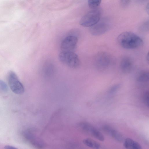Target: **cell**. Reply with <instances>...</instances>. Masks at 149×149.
<instances>
[{
    "label": "cell",
    "instance_id": "1",
    "mask_svg": "<svg viewBox=\"0 0 149 149\" xmlns=\"http://www.w3.org/2000/svg\"><path fill=\"white\" fill-rule=\"evenodd\" d=\"M117 41L123 48L133 49L141 47L143 44L141 38L137 35L130 31H125L118 37Z\"/></svg>",
    "mask_w": 149,
    "mask_h": 149
},
{
    "label": "cell",
    "instance_id": "2",
    "mask_svg": "<svg viewBox=\"0 0 149 149\" xmlns=\"http://www.w3.org/2000/svg\"><path fill=\"white\" fill-rule=\"evenodd\" d=\"M94 64L95 68L99 71H107L111 69L114 65L113 57L109 53L105 52H100L94 56Z\"/></svg>",
    "mask_w": 149,
    "mask_h": 149
},
{
    "label": "cell",
    "instance_id": "3",
    "mask_svg": "<svg viewBox=\"0 0 149 149\" xmlns=\"http://www.w3.org/2000/svg\"><path fill=\"white\" fill-rule=\"evenodd\" d=\"M101 15L100 10L97 8L93 9L86 14L81 19L79 24L84 27H91L100 20Z\"/></svg>",
    "mask_w": 149,
    "mask_h": 149
},
{
    "label": "cell",
    "instance_id": "4",
    "mask_svg": "<svg viewBox=\"0 0 149 149\" xmlns=\"http://www.w3.org/2000/svg\"><path fill=\"white\" fill-rule=\"evenodd\" d=\"M58 58L62 63L72 68H76L80 64L78 56L74 52L62 51L59 54Z\"/></svg>",
    "mask_w": 149,
    "mask_h": 149
},
{
    "label": "cell",
    "instance_id": "5",
    "mask_svg": "<svg viewBox=\"0 0 149 149\" xmlns=\"http://www.w3.org/2000/svg\"><path fill=\"white\" fill-rule=\"evenodd\" d=\"M8 82L13 92L17 94H23L24 91V86L19 80L17 76L13 72H10L8 75Z\"/></svg>",
    "mask_w": 149,
    "mask_h": 149
},
{
    "label": "cell",
    "instance_id": "6",
    "mask_svg": "<svg viewBox=\"0 0 149 149\" xmlns=\"http://www.w3.org/2000/svg\"><path fill=\"white\" fill-rule=\"evenodd\" d=\"M80 128L85 132L102 141L104 140L103 134L95 127L87 122H82L79 125Z\"/></svg>",
    "mask_w": 149,
    "mask_h": 149
},
{
    "label": "cell",
    "instance_id": "7",
    "mask_svg": "<svg viewBox=\"0 0 149 149\" xmlns=\"http://www.w3.org/2000/svg\"><path fill=\"white\" fill-rule=\"evenodd\" d=\"M77 38L74 36H69L62 41L61 47L62 51L74 52L77 47Z\"/></svg>",
    "mask_w": 149,
    "mask_h": 149
},
{
    "label": "cell",
    "instance_id": "8",
    "mask_svg": "<svg viewBox=\"0 0 149 149\" xmlns=\"http://www.w3.org/2000/svg\"><path fill=\"white\" fill-rule=\"evenodd\" d=\"M110 26L108 22L100 21L95 25L90 27V33L95 36H100L106 32L109 29Z\"/></svg>",
    "mask_w": 149,
    "mask_h": 149
},
{
    "label": "cell",
    "instance_id": "9",
    "mask_svg": "<svg viewBox=\"0 0 149 149\" xmlns=\"http://www.w3.org/2000/svg\"><path fill=\"white\" fill-rule=\"evenodd\" d=\"M24 135L26 140L33 146L39 148L44 147V143L43 141L31 131H26L24 132Z\"/></svg>",
    "mask_w": 149,
    "mask_h": 149
},
{
    "label": "cell",
    "instance_id": "10",
    "mask_svg": "<svg viewBox=\"0 0 149 149\" xmlns=\"http://www.w3.org/2000/svg\"><path fill=\"white\" fill-rule=\"evenodd\" d=\"M133 62L132 58L127 56H124L121 59L120 63V68L123 73H130L133 67Z\"/></svg>",
    "mask_w": 149,
    "mask_h": 149
},
{
    "label": "cell",
    "instance_id": "11",
    "mask_svg": "<svg viewBox=\"0 0 149 149\" xmlns=\"http://www.w3.org/2000/svg\"><path fill=\"white\" fill-rule=\"evenodd\" d=\"M103 131L116 141L122 142L124 141V136L118 131L108 125H105L102 128Z\"/></svg>",
    "mask_w": 149,
    "mask_h": 149
},
{
    "label": "cell",
    "instance_id": "12",
    "mask_svg": "<svg viewBox=\"0 0 149 149\" xmlns=\"http://www.w3.org/2000/svg\"><path fill=\"white\" fill-rule=\"evenodd\" d=\"M123 146L127 149H141V145L137 142L130 138H127L124 141Z\"/></svg>",
    "mask_w": 149,
    "mask_h": 149
},
{
    "label": "cell",
    "instance_id": "13",
    "mask_svg": "<svg viewBox=\"0 0 149 149\" xmlns=\"http://www.w3.org/2000/svg\"><path fill=\"white\" fill-rule=\"evenodd\" d=\"M83 141L85 145L92 148L99 149L100 147V145L98 142L91 139H84Z\"/></svg>",
    "mask_w": 149,
    "mask_h": 149
},
{
    "label": "cell",
    "instance_id": "14",
    "mask_svg": "<svg viewBox=\"0 0 149 149\" xmlns=\"http://www.w3.org/2000/svg\"><path fill=\"white\" fill-rule=\"evenodd\" d=\"M149 72L147 70H143L140 72L136 78V80L141 83L147 82L149 81Z\"/></svg>",
    "mask_w": 149,
    "mask_h": 149
},
{
    "label": "cell",
    "instance_id": "15",
    "mask_svg": "<svg viewBox=\"0 0 149 149\" xmlns=\"http://www.w3.org/2000/svg\"><path fill=\"white\" fill-rule=\"evenodd\" d=\"M102 0H88L89 6L92 9L97 8L100 4Z\"/></svg>",
    "mask_w": 149,
    "mask_h": 149
},
{
    "label": "cell",
    "instance_id": "16",
    "mask_svg": "<svg viewBox=\"0 0 149 149\" xmlns=\"http://www.w3.org/2000/svg\"><path fill=\"white\" fill-rule=\"evenodd\" d=\"M143 100L145 104L148 107L149 106V93L148 91H146L143 96Z\"/></svg>",
    "mask_w": 149,
    "mask_h": 149
},
{
    "label": "cell",
    "instance_id": "17",
    "mask_svg": "<svg viewBox=\"0 0 149 149\" xmlns=\"http://www.w3.org/2000/svg\"><path fill=\"white\" fill-rule=\"evenodd\" d=\"M8 87L5 83L3 80L0 79V90L4 92L8 90Z\"/></svg>",
    "mask_w": 149,
    "mask_h": 149
},
{
    "label": "cell",
    "instance_id": "18",
    "mask_svg": "<svg viewBox=\"0 0 149 149\" xmlns=\"http://www.w3.org/2000/svg\"><path fill=\"white\" fill-rule=\"evenodd\" d=\"M120 84L115 85L111 87L109 90V93L110 94H112L118 91L120 88Z\"/></svg>",
    "mask_w": 149,
    "mask_h": 149
},
{
    "label": "cell",
    "instance_id": "19",
    "mask_svg": "<svg viewBox=\"0 0 149 149\" xmlns=\"http://www.w3.org/2000/svg\"><path fill=\"white\" fill-rule=\"evenodd\" d=\"M148 22H146L142 26L141 29L143 31H148Z\"/></svg>",
    "mask_w": 149,
    "mask_h": 149
},
{
    "label": "cell",
    "instance_id": "20",
    "mask_svg": "<svg viewBox=\"0 0 149 149\" xmlns=\"http://www.w3.org/2000/svg\"><path fill=\"white\" fill-rule=\"evenodd\" d=\"M130 0H120V3L123 7L127 6L129 3Z\"/></svg>",
    "mask_w": 149,
    "mask_h": 149
},
{
    "label": "cell",
    "instance_id": "21",
    "mask_svg": "<svg viewBox=\"0 0 149 149\" xmlns=\"http://www.w3.org/2000/svg\"><path fill=\"white\" fill-rule=\"evenodd\" d=\"M4 148L6 149H16L17 148L12 146L7 145L4 147Z\"/></svg>",
    "mask_w": 149,
    "mask_h": 149
},
{
    "label": "cell",
    "instance_id": "22",
    "mask_svg": "<svg viewBox=\"0 0 149 149\" xmlns=\"http://www.w3.org/2000/svg\"><path fill=\"white\" fill-rule=\"evenodd\" d=\"M146 11L147 12V13L148 14L149 13V4L148 3V4H147V5L146 6Z\"/></svg>",
    "mask_w": 149,
    "mask_h": 149
},
{
    "label": "cell",
    "instance_id": "23",
    "mask_svg": "<svg viewBox=\"0 0 149 149\" xmlns=\"http://www.w3.org/2000/svg\"><path fill=\"white\" fill-rule=\"evenodd\" d=\"M146 58L147 60V61L148 62L149 60V55H148V52L146 56Z\"/></svg>",
    "mask_w": 149,
    "mask_h": 149
}]
</instances>
